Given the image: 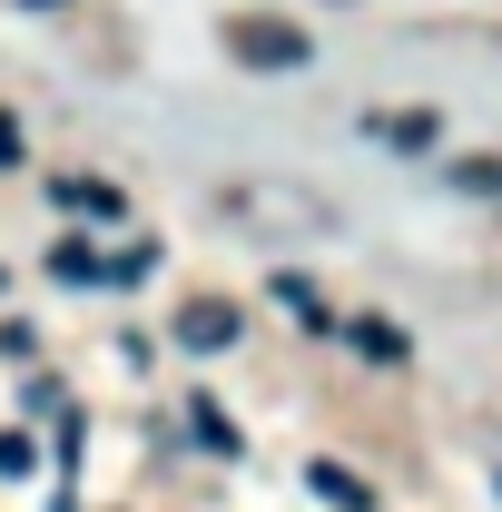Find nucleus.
Returning a JSON list of instances; mask_svg holds the SVG:
<instances>
[{
  "label": "nucleus",
  "instance_id": "obj_1",
  "mask_svg": "<svg viewBox=\"0 0 502 512\" xmlns=\"http://www.w3.org/2000/svg\"><path fill=\"white\" fill-rule=\"evenodd\" d=\"M306 30L296 20H266V10H247V20H227V60L237 69H306Z\"/></svg>",
  "mask_w": 502,
  "mask_h": 512
},
{
  "label": "nucleus",
  "instance_id": "obj_2",
  "mask_svg": "<svg viewBox=\"0 0 502 512\" xmlns=\"http://www.w3.org/2000/svg\"><path fill=\"white\" fill-rule=\"evenodd\" d=\"M237 306H227V296H188V306H178V345H188V355H227V345H237Z\"/></svg>",
  "mask_w": 502,
  "mask_h": 512
},
{
  "label": "nucleus",
  "instance_id": "obj_3",
  "mask_svg": "<svg viewBox=\"0 0 502 512\" xmlns=\"http://www.w3.org/2000/svg\"><path fill=\"white\" fill-rule=\"evenodd\" d=\"M365 138L404 148V158H424V148L443 138V109H375V119H365Z\"/></svg>",
  "mask_w": 502,
  "mask_h": 512
},
{
  "label": "nucleus",
  "instance_id": "obj_4",
  "mask_svg": "<svg viewBox=\"0 0 502 512\" xmlns=\"http://www.w3.org/2000/svg\"><path fill=\"white\" fill-rule=\"evenodd\" d=\"M345 345H355L365 365H414V345H404V325H394V316H355V325H345Z\"/></svg>",
  "mask_w": 502,
  "mask_h": 512
},
{
  "label": "nucleus",
  "instance_id": "obj_5",
  "mask_svg": "<svg viewBox=\"0 0 502 512\" xmlns=\"http://www.w3.org/2000/svg\"><path fill=\"white\" fill-rule=\"evenodd\" d=\"M50 197L69 217H128V188H109V178H50Z\"/></svg>",
  "mask_w": 502,
  "mask_h": 512
},
{
  "label": "nucleus",
  "instance_id": "obj_6",
  "mask_svg": "<svg viewBox=\"0 0 502 512\" xmlns=\"http://www.w3.org/2000/svg\"><path fill=\"white\" fill-rule=\"evenodd\" d=\"M306 483H315V493H325L335 512H375V493H365V483H355L345 463H306Z\"/></svg>",
  "mask_w": 502,
  "mask_h": 512
},
{
  "label": "nucleus",
  "instance_id": "obj_7",
  "mask_svg": "<svg viewBox=\"0 0 502 512\" xmlns=\"http://www.w3.org/2000/svg\"><path fill=\"white\" fill-rule=\"evenodd\" d=\"M443 188H453V197H502V158H453Z\"/></svg>",
  "mask_w": 502,
  "mask_h": 512
},
{
  "label": "nucleus",
  "instance_id": "obj_8",
  "mask_svg": "<svg viewBox=\"0 0 502 512\" xmlns=\"http://www.w3.org/2000/svg\"><path fill=\"white\" fill-rule=\"evenodd\" d=\"M188 434H197L207 453H237V444H247V434H237V424H227L217 404H188Z\"/></svg>",
  "mask_w": 502,
  "mask_h": 512
},
{
  "label": "nucleus",
  "instance_id": "obj_9",
  "mask_svg": "<svg viewBox=\"0 0 502 512\" xmlns=\"http://www.w3.org/2000/svg\"><path fill=\"white\" fill-rule=\"evenodd\" d=\"M148 266H158V237H128V256H119V266H99V286H138Z\"/></svg>",
  "mask_w": 502,
  "mask_h": 512
},
{
  "label": "nucleus",
  "instance_id": "obj_10",
  "mask_svg": "<svg viewBox=\"0 0 502 512\" xmlns=\"http://www.w3.org/2000/svg\"><path fill=\"white\" fill-rule=\"evenodd\" d=\"M50 276H60V286H99V256L69 237V247H50Z\"/></svg>",
  "mask_w": 502,
  "mask_h": 512
},
{
  "label": "nucleus",
  "instance_id": "obj_11",
  "mask_svg": "<svg viewBox=\"0 0 502 512\" xmlns=\"http://www.w3.org/2000/svg\"><path fill=\"white\" fill-rule=\"evenodd\" d=\"M276 306H286V316H306V325H325V306H315L306 276H276Z\"/></svg>",
  "mask_w": 502,
  "mask_h": 512
},
{
  "label": "nucleus",
  "instance_id": "obj_12",
  "mask_svg": "<svg viewBox=\"0 0 502 512\" xmlns=\"http://www.w3.org/2000/svg\"><path fill=\"white\" fill-rule=\"evenodd\" d=\"M0 473H10V483L40 473V444H30V434H0Z\"/></svg>",
  "mask_w": 502,
  "mask_h": 512
},
{
  "label": "nucleus",
  "instance_id": "obj_13",
  "mask_svg": "<svg viewBox=\"0 0 502 512\" xmlns=\"http://www.w3.org/2000/svg\"><path fill=\"white\" fill-rule=\"evenodd\" d=\"M10 158H20V128H10V119H0V168H10Z\"/></svg>",
  "mask_w": 502,
  "mask_h": 512
}]
</instances>
